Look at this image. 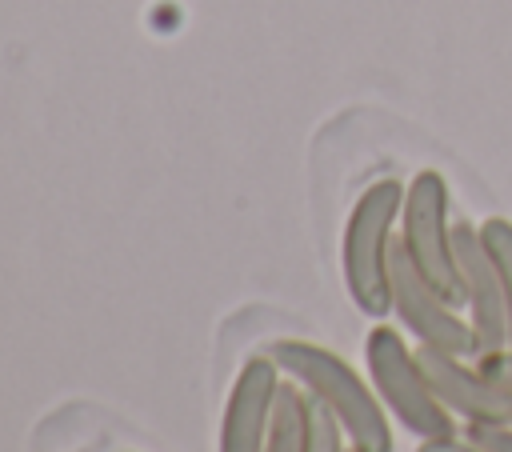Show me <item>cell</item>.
Returning <instances> with one entry per match:
<instances>
[{"label":"cell","mask_w":512,"mask_h":452,"mask_svg":"<svg viewBox=\"0 0 512 452\" xmlns=\"http://www.w3.org/2000/svg\"><path fill=\"white\" fill-rule=\"evenodd\" d=\"M308 396V392H304ZM308 452H352L344 428L312 400V412H308Z\"/></svg>","instance_id":"11"},{"label":"cell","mask_w":512,"mask_h":452,"mask_svg":"<svg viewBox=\"0 0 512 452\" xmlns=\"http://www.w3.org/2000/svg\"><path fill=\"white\" fill-rule=\"evenodd\" d=\"M460 432L476 440L484 452H512V424H468Z\"/></svg>","instance_id":"12"},{"label":"cell","mask_w":512,"mask_h":452,"mask_svg":"<svg viewBox=\"0 0 512 452\" xmlns=\"http://www.w3.org/2000/svg\"><path fill=\"white\" fill-rule=\"evenodd\" d=\"M472 360H476V356H472ZM480 364H484V368H488V372H492V376L512 392V348L492 352V356H480Z\"/></svg>","instance_id":"14"},{"label":"cell","mask_w":512,"mask_h":452,"mask_svg":"<svg viewBox=\"0 0 512 452\" xmlns=\"http://www.w3.org/2000/svg\"><path fill=\"white\" fill-rule=\"evenodd\" d=\"M308 412H312V400L304 396L300 384H292L284 376V388H280V400H276L272 436H268L264 452H308Z\"/></svg>","instance_id":"9"},{"label":"cell","mask_w":512,"mask_h":452,"mask_svg":"<svg viewBox=\"0 0 512 452\" xmlns=\"http://www.w3.org/2000/svg\"><path fill=\"white\" fill-rule=\"evenodd\" d=\"M392 316L400 320V328L420 344V348H440V352H456V356H472L476 340L468 328V316L460 304H452L412 260L408 252L392 248Z\"/></svg>","instance_id":"5"},{"label":"cell","mask_w":512,"mask_h":452,"mask_svg":"<svg viewBox=\"0 0 512 452\" xmlns=\"http://www.w3.org/2000/svg\"><path fill=\"white\" fill-rule=\"evenodd\" d=\"M280 372L308 392L348 436L352 452H396L392 416L380 404L368 376H360L340 352L304 336H280L264 348Z\"/></svg>","instance_id":"1"},{"label":"cell","mask_w":512,"mask_h":452,"mask_svg":"<svg viewBox=\"0 0 512 452\" xmlns=\"http://www.w3.org/2000/svg\"><path fill=\"white\" fill-rule=\"evenodd\" d=\"M284 388V372L268 352H252L224 400L216 452H264L276 420V400Z\"/></svg>","instance_id":"8"},{"label":"cell","mask_w":512,"mask_h":452,"mask_svg":"<svg viewBox=\"0 0 512 452\" xmlns=\"http://www.w3.org/2000/svg\"><path fill=\"white\" fill-rule=\"evenodd\" d=\"M416 452H484V448L476 440H468L464 432H456V436H444V440H420Z\"/></svg>","instance_id":"13"},{"label":"cell","mask_w":512,"mask_h":452,"mask_svg":"<svg viewBox=\"0 0 512 452\" xmlns=\"http://www.w3.org/2000/svg\"><path fill=\"white\" fill-rule=\"evenodd\" d=\"M416 356H420V368H424L432 392L460 420V428L512 424V392L480 360L440 352V348H420V344H416Z\"/></svg>","instance_id":"7"},{"label":"cell","mask_w":512,"mask_h":452,"mask_svg":"<svg viewBox=\"0 0 512 452\" xmlns=\"http://www.w3.org/2000/svg\"><path fill=\"white\" fill-rule=\"evenodd\" d=\"M364 368L368 380L380 396V404L388 408L392 424H400L408 436L416 440H444L460 432V420L440 404V396L432 392L416 344L404 340V328L392 324H372L364 336Z\"/></svg>","instance_id":"3"},{"label":"cell","mask_w":512,"mask_h":452,"mask_svg":"<svg viewBox=\"0 0 512 452\" xmlns=\"http://www.w3.org/2000/svg\"><path fill=\"white\" fill-rule=\"evenodd\" d=\"M400 248L408 260L452 300L460 304V276L452 252V220H448V180L436 168H420L404 184L400 208Z\"/></svg>","instance_id":"4"},{"label":"cell","mask_w":512,"mask_h":452,"mask_svg":"<svg viewBox=\"0 0 512 452\" xmlns=\"http://www.w3.org/2000/svg\"><path fill=\"white\" fill-rule=\"evenodd\" d=\"M480 236L488 244V256L496 264L500 288H504V308H508V348H512V220L508 216H488L480 220Z\"/></svg>","instance_id":"10"},{"label":"cell","mask_w":512,"mask_h":452,"mask_svg":"<svg viewBox=\"0 0 512 452\" xmlns=\"http://www.w3.org/2000/svg\"><path fill=\"white\" fill-rule=\"evenodd\" d=\"M452 252H456V276H460V308L468 316L476 360L508 348V308L504 288L496 276V264L488 256V244L480 236V224L456 220L452 224Z\"/></svg>","instance_id":"6"},{"label":"cell","mask_w":512,"mask_h":452,"mask_svg":"<svg viewBox=\"0 0 512 452\" xmlns=\"http://www.w3.org/2000/svg\"><path fill=\"white\" fill-rule=\"evenodd\" d=\"M400 208H404V184L384 176L356 196L344 224L340 272L352 304L368 320L392 316V248H396Z\"/></svg>","instance_id":"2"}]
</instances>
